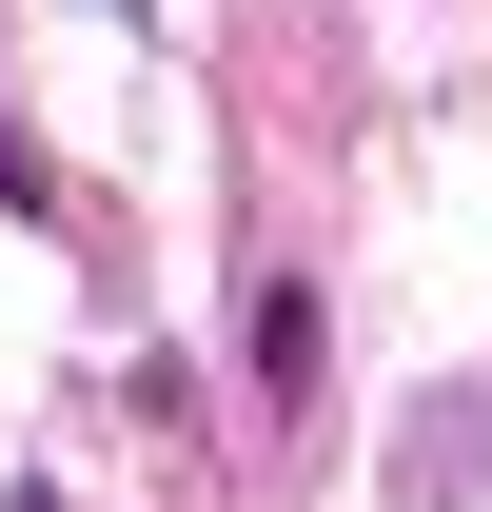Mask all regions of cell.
I'll use <instances>...</instances> for the list:
<instances>
[{"instance_id": "cell-1", "label": "cell", "mask_w": 492, "mask_h": 512, "mask_svg": "<svg viewBox=\"0 0 492 512\" xmlns=\"http://www.w3.org/2000/svg\"><path fill=\"white\" fill-rule=\"evenodd\" d=\"M315 355H335V335H315V296L276 276V296H256V394H315Z\"/></svg>"}]
</instances>
